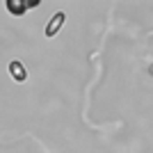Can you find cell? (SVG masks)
Segmentation results:
<instances>
[{"mask_svg": "<svg viewBox=\"0 0 153 153\" xmlns=\"http://www.w3.org/2000/svg\"><path fill=\"white\" fill-rule=\"evenodd\" d=\"M64 23H66V14H64V12H57V14H55V16L51 19V23L46 25V37H48V39H53V37H55V34H57L59 30H62V25H64Z\"/></svg>", "mask_w": 153, "mask_h": 153, "instance_id": "cell-1", "label": "cell"}, {"mask_svg": "<svg viewBox=\"0 0 153 153\" xmlns=\"http://www.w3.org/2000/svg\"><path fill=\"white\" fill-rule=\"evenodd\" d=\"M9 73H12V78L16 80V82H25V80H27V71H25V66H23L21 62H16V59L9 64Z\"/></svg>", "mask_w": 153, "mask_h": 153, "instance_id": "cell-2", "label": "cell"}, {"mask_svg": "<svg viewBox=\"0 0 153 153\" xmlns=\"http://www.w3.org/2000/svg\"><path fill=\"white\" fill-rule=\"evenodd\" d=\"M5 7L9 9V12L14 14V16H21L23 12H27V9H32V7H37V2H30V5H21V2H14V0H7Z\"/></svg>", "mask_w": 153, "mask_h": 153, "instance_id": "cell-3", "label": "cell"}]
</instances>
